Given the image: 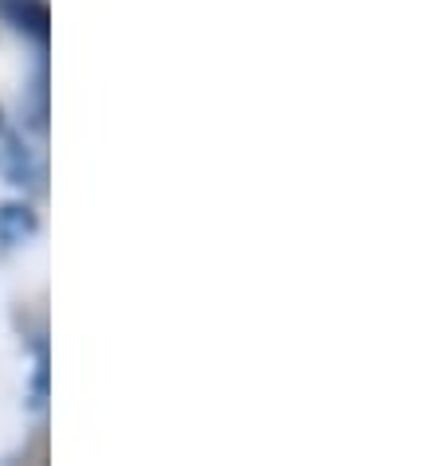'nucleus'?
<instances>
[{
  "mask_svg": "<svg viewBox=\"0 0 439 466\" xmlns=\"http://www.w3.org/2000/svg\"><path fill=\"white\" fill-rule=\"evenodd\" d=\"M32 231V212L20 204H5L0 208V243H20Z\"/></svg>",
  "mask_w": 439,
  "mask_h": 466,
  "instance_id": "f257e3e1",
  "label": "nucleus"
}]
</instances>
